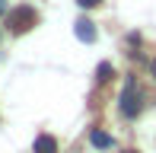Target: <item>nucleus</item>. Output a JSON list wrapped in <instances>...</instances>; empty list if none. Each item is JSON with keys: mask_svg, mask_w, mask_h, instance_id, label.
Instances as JSON below:
<instances>
[{"mask_svg": "<svg viewBox=\"0 0 156 153\" xmlns=\"http://www.w3.org/2000/svg\"><path fill=\"white\" fill-rule=\"evenodd\" d=\"M144 109V93L137 89V80L127 76L124 80V93H121V115L124 118H137Z\"/></svg>", "mask_w": 156, "mask_h": 153, "instance_id": "1", "label": "nucleus"}, {"mask_svg": "<svg viewBox=\"0 0 156 153\" xmlns=\"http://www.w3.org/2000/svg\"><path fill=\"white\" fill-rule=\"evenodd\" d=\"M38 23V13H35V6H16V10L6 13V26H10V32H16V35H23V32H29L32 26Z\"/></svg>", "mask_w": 156, "mask_h": 153, "instance_id": "2", "label": "nucleus"}, {"mask_svg": "<svg viewBox=\"0 0 156 153\" xmlns=\"http://www.w3.org/2000/svg\"><path fill=\"white\" fill-rule=\"evenodd\" d=\"M73 32L80 41H96V26L89 23V19H76L73 23Z\"/></svg>", "mask_w": 156, "mask_h": 153, "instance_id": "3", "label": "nucleus"}, {"mask_svg": "<svg viewBox=\"0 0 156 153\" xmlns=\"http://www.w3.org/2000/svg\"><path fill=\"white\" fill-rule=\"evenodd\" d=\"M32 153H58V141H54L51 134H38V137H35Z\"/></svg>", "mask_w": 156, "mask_h": 153, "instance_id": "4", "label": "nucleus"}, {"mask_svg": "<svg viewBox=\"0 0 156 153\" xmlns=\"http://www.w3.org/2000/svg\"><path fill=\"white\" fill-rule=\"evenodd\" d=\"M89 141H93L96 147H112V144H115V141H112V134H105L102 128H93V134H89Z\"/></svg>", "mask_w": 156, "mask_h": 153, "instance_id": "5", "label": "nucleus"}, {"mask_svg": "<svg viewBox=\"0 0 156 153\" xmlns=\"http://www.w3.org/2000/svg\"><path fill=\"white\" fill-rule=\"evenodd\" d=\"M96 80H99V83H108V80H112V64H99V67H96Z\"/></svg>", "mask_w": 156, "mask_h": 153, "instance_id": "6", "label": "nucleus"}, {"mask_svg": "<svg viewBox=\"0 0 156 153\" xmlns=\"http://www.w3.org/2000/svg\"><path fill=\"white\" fill-rule=\"evenodd\" d=\"M99 3H102V0H76V6H83V10H93Z\"/></svg>", "mask_w": 156, "mask_h": 153, "instance_id": "7", "label": "nucleus"}, {"mask_svg": "<svg viewBox=\"0 0 156 153\" xmlns=\"http://www.w3.org/2000/svg\"><path fill=\"white\" fill-rule=\"evenodd\" d=\"M3 13H6V0H0V16H3Z\"/></svg>", "mask_w": 156, "mask_h": 153, "instance_id": "8", "label": "nucleus"}, {"mask_svg": "<svg viewBox=\"0 0 156 153\" xmlns=\"http://www.w3.org/2000/svg\"><path fill=\"white\" fill-rule=\"evenodd\" d=\"M150 73H153V76H156V61H150Z\"/></svg>", "mask_w": 156, "mask_h": 153, "instance_id": "9", "label": "nucleus"}, {"mask_svg": "<svg viewBox=\"0 0 156 153\" xmlns=\"http://www.w3.org/2000/svg\"><path fill=\"white\" fill-rule=\"evenodd\" d=\"M127 153H137V150H127Z\"/></svg>", "mask_w": 156, "mask_h": 153, "instance_id": "10", "label": "nucleus"}]
</instances>
